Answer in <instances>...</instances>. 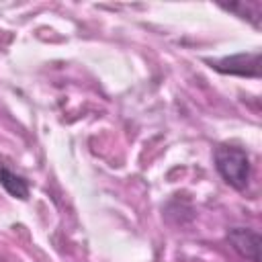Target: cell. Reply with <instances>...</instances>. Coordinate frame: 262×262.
<instances>
[{
    "label": "cell",
    "instance_id": "1",
    "mask_svg": "<svg viewBox=\"0 0 262 262\" xmlns=\"http://www.w3.org/2000/svg\"><path fill=\"white\" fill-rule=\"evenodd\" d=\"M215 168L221 174V178L231 184L237 190H244L250 182L252 166H250V156L235 145H219L215 149Z\"/></svg>",
    "mask_w": 262,
    "mask_h": 262
},
{
    "label": "cell",
    "instance_id": "2",
    "mask_svg": "<svg viewBox=\"0 0 262 262\" xmlns=\"http://www.w3.org/2000/svg\"><path fill=\"white\" fill-rule=\"evenodd\" d=\"M211 68L221 74L231 76H246V78H260V51L254 53H235L221 59H207Z\"/></svg>",
    "mask_w": 262,
    "mask_h": 262
},
{
    "label": "cell",
    "instance_id": "3",
    "mask_svg": "<svg viewBox=\"0 0 262 262\" xmlns=\"http://www.w3.org/2000/svg\"><path fill=\"white\" fill-rule=\"evenodd\" d=\"M227 242L233 246V250L239 256L252 262H260V233L256 229L233 227L227 231Z\"/></svg>",
    "mask_w": 262,
    "mask_h": 262
},
{
    "label": "cell",
    "instance_id": "4",
    "mask_svg": "<svg viewBox=\"0 0 262 262\" xmlns=\"http://www.w3.org/2000/svg\"><path fill=\"white\" fill-rule=\"evenodd\" d=\"M0 184L6 188L8 194L16 196V199H29V184L23 176L14 174L12 170H8L6 166H0Z\"/></svg>",
    "mask_w": 262,
    "mask_h": 262
}]
</instances>
